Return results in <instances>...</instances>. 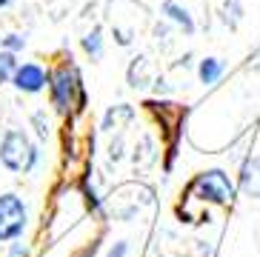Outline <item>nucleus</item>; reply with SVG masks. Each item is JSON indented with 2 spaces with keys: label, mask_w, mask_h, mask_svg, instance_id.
I'll list each match as a JSON object with an SVG mask.
<instances>
[{
  "label": "nucleus",
  "mask_w": 260,
  "mask_h": 257,
  "mask_svg": "<svg viewBox=\"0 0 260 257\" xmlns=\"http://www.w3.org/2000/svg\"><path fill=\"white\" fill-rule=\"evenodd\" d=\"M80 46H83V52L89 54L92 60H100V57H103V29L94 26L92 31H86V38L80 40Z\"/></svg>",
  "instance_id": "nucleus-9"
},
{
  "label": "nucleus",
  "mask_w": 260,
  "mask_h": 257,
  "mask_svg": "<svg viewBox=\"0 0 260 257\" xmlns=\"http://www.w3.org/2000/svg\"><path fill=\"white\" fill-rule=\"evenodd\" d=\"M12 86L20 94H40V91L49 89V69L38 60L17 63L15 75H12Z\"/></svg>",
  "instance_id": "nucleus-5"
},
{
  "label": "nucleus",
  "mask_w": 260,
  "mask_h": 257,
  "mask_svg": "<svg viewBox=\"0 0 260 257\" xmlns=\"http://www.w3.org/2000/svg\"><path fill=\"white\" fill-rule=\"evenodd\" d=\"M29 229V203L17 191H0V243H12Z\"/></svg>",
  "instance_id": "nucleus-3"
},
{
  "label": "nucleus",
  "mask_w": 260,
  "mask_h": 257,
  "mask_svg": "<svg viewBox=\"0 0 260 257\" xmlns=\"http://www.w3.org/2000/svg\"><path fill=\"white\" fill-rule=\"evenodd\" d=\"M17 54L12 52H3L0 49V86L3 83H12V75H15V69H17Z\"/></svg>",
  "instance_id": "nucleus-11"
},
{
  "label": "nucleus",
  "mask_w": 260,
  "mask_h": 257,
  "mask_svg": "<svg viewBox=\"0 0 260 257\" xmlns=\"http://www.w3.org/2000/svg\"><path fill=\"white\" fill-rule=\"evenodd\" d=\"M12 3H15V0H0V12H3V9H9Z\"/></svg>",
  "instance_id": "nucleus-15"
},
{
  "label": "nucleus",
  "mask_w": 260,
  "mask_h": 257,
  "mask_svg": "<svg viewBox=\"0 0 260 257\" xmlns=\"http://www.w3.org/2000/svg\"><path fill=\"white\" fill-rule=\"evenodd\" d=\"M163 15L175 23L177 29H183L186 35H191V31H194V20H191V15L186 12L183 6H180V3H175V0H166V3H163Z\"/></svg>",
  "instance_id": "nucleus-7"
},
{
  "label": "nucleus",
  "mask_w": 260,
  "mask_h": 257,
  "mask_svg": "<svg viewBox=\"0 0 260 257\" xmlns=\"http://www.w3.org/2000/svg\"><path fill=\"white\" fill-rule=\"evenodd\" d=\"M6 257H29V243L23 240V237H17V240L6 243Z\"/></svg>",
  "instance_id": "nucleus-13"
},
{
  "label": "nucleus",
  "mask_w": 260,
  "mask_h": 257,
  "mask_svg": "<svg viewBox=\"0 0 260 257\" xmlns=\"http://www.w3.org/2000/svg\"><path fill=\"white\" fill-rule=\"evenodd\" d=\"M31 126H35L38 140H46L49 137V117H46V112H35L31 114Z\"/></svg>",
  "instance_id": "nucleus-12"
},
{
  "label": "nucleus",
  "mask_w": 260,
  "mask_h": 257,
  "mask_svg": "<svg viewBox=\"0 0 260 257\" xmlns=\"http://www.w3.org/2000/svg\"><path fill=\"white\" fill-rule=\"evenodd\" d=\"M49 100L57 114H69L77 103H83V80L72 60H60L49 69Z\"/></svg>",
  "instance_id": "nucleus-2"
},
{
  "label": "nucleus",
  "mask_w": 260,
  "mask_h": 257,
  "mask_svg": "<svg viewBox=\"0 0 260 257\" xmlns=\"http://www.w3.org/2000/svg\"><path fill=\"white\" fill-rule=\"evenodd\" d=\"M43 163L40 143L20 126H12L0 135V166L12 174H31Z\"/></svg>",
  "instance_id": "nucleus-1"
},
{
  "label": "nucleus",
  "mask_w": 260,
  "mask_h": 257,
  "mask_svg": "<svg viewBox=\"0 0 260 257\" xmlns=\"http://www.w3.org/2000/svg\"><path fill=\"white\" fill-rule=\"evenodd\" d=\"M223 72H226V66H223L220 57H203L200 66H198V77H200V83L203 86L217 83V80L223 77Z\"/></svg>",
  "instance_id": "nucleus-8"
},
{
  "label": "nucleus",
  "mask_w": 260,
  "mask_h": 257,
  "mask_svg": "<svg viewBox=\"0 0 260 257\" xmlns=\"http://www.w3.org/2000/svg\"><path fill=\"white\" fill-rule=\"evenodd\" d=\"M126 254H129V243H126V240L112 243V246H109V251H106V257H126Z\"/></svg>",
  "instance_id": "nucleus-14"
},
{
  "label": "nucleus",
  "mask_w": 260,
  "mask_h": 257,
  "mask_svg": "<svg viewBox=\"0 0 260 257\" xmlns=\"http://www.w3.org/2000/svg\"><path fill=\"white\" fill-rule=\"evenodd\" d=\"M189 195L203 200V203L229 206L235 200V183L229 180V174L223 172V169H206V172H200L191 180Z\"/></svg>",
  "instance_id": "nucleus-4"
},
{
  "label": "nucleus",
  "mask_w": 260,
  "mask_h": 257,
  "mask_svg": "<svg viewBox=\"0 0 260 257\" xmlns=\"http://www.w3.org/2000/svg\"><path fill=\"white\" fill-rule=\"evenodd\" d=\"M240 191L260 200V154H249L240 166Z\"/></svg>",
  "instance_id": "nucleus-6"
},
{
  "label": "nucleus",
  "mask_w": 260,
  "mask_h": 257,
  "mask_svg": "<svg viewBox=\"0 0 260 257\" xmlns=\"http://www.w3.org/2000/svg\"><path fill=\"white\" fill-rule=\"evenodd\" d=\"M26 43H29V40H26L23 31H9V35L0 38V49H3V52H12V54H20L26 49Z\"/></svg>",
  "instance_id": "nucleus-10"
}]
</instances>
